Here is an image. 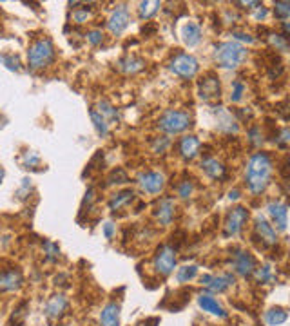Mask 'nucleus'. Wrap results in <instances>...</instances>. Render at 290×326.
Returning a JSON list of instances; mask_svg holds the SVG:
<instances>
[{
  "mask_svg": "<svg viewBox=\"0 0 290 326\" xmlns=\"http://www.w3.org/2000/svg\"><path fill=\"white\" fill-rule=\"evenodd\" d=\"M160 8H162V4L156 2V0H152V2H140V18L143 20L152 18L160 11Z\"/></svg>",
  "mask_w": 290,
  "mask_h": 326,
  "instance_id": "28",
  "label": "nucleus"
},
{
  "mask_svg": "<svg viewBox=\"0 0 290 326\" xmlns=\"http://www.w3.org/2000/svg\"><path fill=\"white\" fill-rule=\"evenodd\" d=\"M202 169L207 176H211L214 179H221L225 176V167H223V163L218 161L216 158H205L202 161Z\"/></svg>",
  "mask_w": 290,
  "mask_h": 326,
  "instance_id": "23",
  "label": "nucleus"
},
{
  "mask_svg": "<svg viewBox=\"0 0 290 326\" xmlns=\"http://www.w3.org/2000/svg\"><path fill=\"white\" fill-rule=\"evenodd\" d=\"M100 324L102 326H120V305L118 302H107L100 314Z\"/></svg>",
  "mask_w": 290,
  "mask_h": 326,
  "instance_id": "20",
  "label": "nucleus"
},
{
  "mask_svg": "<svg viewBox=\"0 0 290 326\" xmlns=\"http://www.w3.org/2000/svg\"><path fill=\"white\" fill-rule=\"evenodd\" d=\"M198 151H199V139L196 138V136L187 134V136H183V138L180 139V154H182L183 159L196 158Z\"/></svg>",
  "mask_w": 290,
  "mask_h": 326,
  "instance_id": "22",
  "label": "nucleus"
},
{
  "mask_svg": "<svg viewBox=\"0 0 290 326\" xmlns=\"http://www.w3.org/2000/svg\"><path fill=\"white\" fill-rule=\"evenodd\" d=\"M44 250H46V258H48V261H56L60 255V248L56 243L53 241H46L44 243Z\"/></svg>",
  "mask_w": 290,
  "mask_h": 326,
  "instance_id": "34",
  "label": "nucleus"
},
{
  "mask_svg": "<svg viewBox=\"0 0 290 326\" xmlns=\"http://www.w3.org/2000/svg\"><path fill=\"white\" fill-rule=\"evenodd\" d=\"M138 185L147 194H160L165 187V174L163 172L149 171L138 176Z\"/></svg>",
  "mask_w": 290,
  "mask_h": 326,
  "instance_id": "10",
  "label": "nucleus"
},
{
  "mask_svg": "<svg viewBox=\"0 0 290 326\" xmlns=\"http://www.w3.org/2000/svg\"><path fill=\"white\" fill-rule=\"evenodd\" d=\"M229 199H232V201H236V199H239V191H231L229 192Z\"/></svg>",
  "mask_w": 290,
  "mask_h": 326,
  "instance_id": "49",
  "label": "nucleus"
},
{
  "mask_svg": "<svg viewBox=\"0 0 290 326\" xmlns=\"http://www.w3.org/2000/svg\"><path fill=\"white\" fill-rule=\"evenodd\" d=\"M254 232L258 234V238L266 245H276L278 243V236H276V228L271 223L266 221L263 216H258L254 219Z\"/></svg>",
  "mask_w": 290,
  "mask_h": 326,
  "instance_id": "16",
  "label": "nucleus"
},
{
  "mask_svg": "<svg viewBox=\"0 0 290 326\" xmlns=\"http://www.w3.org/2000/svg\"><path fill=\"white\" fill-rule=\"evenodd\" d=\"M198 275V267L196 265H185V267L178 268V274H176V279L180 283H189Z\"/></svg>",
  "mask_w": 290,
  "mask_h": 326,
  "instance_id": "29",
  "label": "nucleus"
},
{
  "mask_svg": "<svg viewBox=\"0 0 290 326\" xmlns=\"http://www.w3.org/2000/svg\"><path fill=\"white\" fill-rule=\"evenodd\" d=\"M174 208H176V205H174V199L172 198L160 199V203L156 205L154 216L162 227H169L172 223V219H174Z\"/></svg>",
  "mask_w": 290,
  "mask_h": 326,
  "instance_id": "15",
  "label": "nucleus"
},
{
  "mask_svg": "<svg viewBox=\"0 0 290 326\" xmlns=\"http://www.w3.org/2000/svg\"><path fill=\"white\" fill-rule=\"evenodd\" d=\"M89 116H91V122H93V125H95V129H96V132H98V136H107V132H109V124H107V120L103 118L102 114H100L96 109H91L89 111Z\"/></svg>",
  "mask_w": 290,
  "mask_h": 326,
  "instance_id": "27",
  "label": "nucleus"
},
{
  "mask_svg": "<svg viewBox=\"0 0 290 326\" xmlns=\"http://www.w3.org/2000/svg\"><path fill=\"white\" fill-rule=\"evenodd\" d=\"M288 319V314L285 312V308L281 307H274L271 310L265 312V321L269 326H279Z\"/></svg>",
  "mask_w": 290,
  "mask_h": 326,
  "instance_id": "25",
  "label": "nucleus"
},
{
  "mask_svg": "<svg viewBox=\"0 0 290 326\" xmlns=\"http://www.w3.org/2000/svg\"><path fill=\"white\" fill-rule=\"evenodd\" d=\"M169 69L180 78H194L196 73L199 71V64L198 60L189 53H178L169 62Z\"/></svg>",
  "mask_w": 290,
  "mask_h": 326,
  "instance_id": "6",
  "label": "nucleus"
},
{
  "mask_svg": "<svg viewBox=\"0 0 290 326\" xmlns=\"http://www.w3.org/2000/svg\"><path fill=\"white\" fill-rule=\"evenodd\" d=\"M219 92H221V89H219V80L216 78L214 75H209L207 78H203L202 82H199V98L205 100V102L219 98Z\"/></svg>",
  "mask_w": 290,
  "mask_h": 326,
  "instance_id": "18",
  "label": "nucleus"
},
{
  "mask_svg": "<svg viewBox=\"0 0 290 326\" xmlns=\"http://www.w3.org/2000/svg\"><path fill=\"white\" fill-rule=\"evenodd\" d=\"M266 212L271 216L272 223L276 225V228L281 232L286 230V225H288V207L281 201H271L266 205Z\"/></svg>",
  "mask_w": 290,
  "mask_h": 326,
  "instance_id": "13",
  "label": "nucleus"
},
{
  "mask_svg": "<svg viewBox=\"0 0 290 326\" xmlns=\"http://www.w3.org/2000/svg\"><path fill=\"white\" fill-rule=\"evenodd\" d=\"M243 92H245V84L239 82V80H234V82H232V95H231V100L234 102V104L241 102Z\"/></svg>",
  "mask_w": 290,
  "mask_h": 326,
  "instance_id": "35",
  "label": "nucleus"
},
{
  "mask_svg": "<svg viewBox=\"0 0 290 326\" xmlns=\"http://www.w3.org/2000/svg\"><path fill=\"white\" fill-rule=\"evenodd\" d=\"M132 199H135V192H132L131 189H129V191H122L113 196V199L109 201V208H111V211H120L122 207L129 205Z\"/></svg>",
  "mask_w": 290,
  "mask_h": 326,
  "instance_id": "26",
  "label": "nucleus"
},
{
  "mask_svg": "<svg viewBox=\"0 0 290 326\" xmlns=\"http://www.w3.org/2000/svg\"><path fill=\"white\" fill-rule=\"evenodd\" d=\"M129 22H131V15H129V8L125 4L116 6V9L111 13L107 20V28L113 35L120 36L125 29H127Z\"/></svg>",
  "mask_w": 290,
  "mask_h": 326,
  "instance_id": "11",
  "label": "nucleus"
},
{
  "mask_svg": "<svg viewBox=\"0 0 290 326\" xmlns=\"http://www.w3.org/2000/svg\"><path fill=\"white\" fill-rule=\"evenodd\" d=\"M182 38L185 42V45H189V48L198 45L199 40H202V26L198 22H187L182 29Z\"/></svg>",
  "mask_w": 290,
  "mask_h": 326,
  "instance_id": "21",
  "label": "nucleus"
},
{
  "mask_svg": "<svg viewBox=\"0 0 290 326\" xmlns=\"http://www.w3.org/2000/svg\"><path fill=\"white\" fill-rule=\"evenodd\" d=\"M249 138H251V144L252 145H261L263 138H261V134H259V127H258V125H254V127L249 131Z\"/></svg>",
  "mask_w": 290,
  "mask_h": 326,
  "instance_id": "43",
  "label": "nucleus"
},
{
  "mask_svg": "<svg viewBox=\"0 0 290 326\" xmlns=\"http://www.w3.org/2000/svg\"><path fill=\"white\" fill-rule=\"evenodd\" d=\"M0 62L6 65V67L9 69V71H20V60L16 55H11V53H8V55H2L0 56Z\"/></svg>",
  "mask_w": 290,
  "mask_h": 326,
  "instance_id": "32",
  "label": "nucleus"
},
{
  "mask_svg": "<svg viewBox=\"0 0 290 326\" xmlns=\"http://www.w3.org/2000/svg\"><path fill=\"white\" fill-rule=\"evenodd\" d=\"M115 232H116V225L113 221H107L105 225H103V236H105L107 239H113Z\"/></svg>",
  "mask_w": 290,
  "mask_h": 326,
  "instance_id": "44",
  "label": "nucleus"
},
{
  "mask_svg": "<svg viewBox=\"0 0 290 326\" xmlns=\"http://www.w3.org/2000/svg\"><path fill=\"white\" fill-rule=\"evenodd\" d=\"M98 112L105 120H109V122H118V112H116V109L109 104L107 100H102L98 104Z\"/></svg>",
  "mask_w": 290,
  "mask_h": 326,
  "instance_id": "30",
  "label": "nucleus"
},
{
  "mask_svg": "<svg viewBox=\"0 0 290 326\" xmlns=\"http://www.w3.org/2000/svg\"><path fill=\"white\" fill-rule=\"evenodd\" d=\"M152 267H154L156 274L163 275V277L171 275L176 268V248L171 245H160L154 259H152Z\"/></svg>",
  "mask_w": 290,
  "mask_h": 326,
  "instance_id": "5",
  "label": "nucleus"
},
{
  "mask_svg": "<svg viewBox=\"0 0 290 326\" xmlns=\"http://www.w3.org/2000/svg\"><path fill=\"white\" fill-rule=\"evenodd\" d=\"M192 191H194V185H192V181H189V179H185V181H182L178 185V196L182 199H187L192 196Z\"/></svg>",
  "mask_w": 290,
  "mask_h": 326,
  "instance_id": "36",
  "label": "nucleus"
},
{
  "mask_svg": "<svg viewBox=\"0 0 290 326\" xmlns=\"http://www.w3.org/2000/svg\"><path fill=\"white\" fill-rule=\"evenodd\" d=\"M214 58L223 69H236L247 58V49L234 40L221 42L214 48Z\"/></svg>",
  "mask_w": 290,
  "mask_h": 326,
  "instance_id": "3",
  "label": "nucleus"
},
{
  "mask_svg": "<svg viewBox=\"0 0 290 326\" xmlns=\"http://www.w3.org/2000/svg\"><path fill=\"white\" fill-rule=\"evenodd\" d=\"M238 6H245V8H251V9H258L259 6V2H238Z\"/></svg>",
  "mask_w": 290,
  "mask_h": 326,
  "instance_id": "48",
  "label": "nucleus"
},
{
  "mask_svg": "<svg viewBox=\"0 0 290 326\" xmlns=\"http://www.w3.org/2000/svg\"><path fill=\"white\" fill-rule=\"evenodd\" d=\"M192 125V116L185 111L167 109L158 120V129L165 134H180Z\"/></svg>",
  "mask_w": 290,
  "mask_h": 326,
  "instance_id": "4",
  "label": "nucleus"
},
{
  "mask_svg": "<svg viewBox=\"0 0 290 326\" xmlns=\"http://www.w3.org/2000/svg\"><path fill=\"white\" fill-rule=\"evenodd\" d=\"M266 15H269V9L263 8V6H259V8L256 9V13H254V18L256 20H263V18H266Z\"/></svg>",
  "mask_w": 290,
  "mask_h": 326,
  "instance_id": "47",
  "label": "nucleus"
},
{
  "mask_svg": "<svg viewBox=\"0 0 290 326\" xmlns=\"http://www.w3.org/2000/svg\"><path fill=\"white\" fill-rule=\"evenodd\" d=\"M138 326H149V324H147V322H143V324H138Z\"/></svg>",
  "mask_w": 290,
  "mask_h": 326,
  "instance_id": "52",
  "label": "nucleus"
},
{
  "mask_svg": "<svg viewBox=\"0 0 290 326\" xmlns=\"http://www.w3.org/2000/svg\"><path fill=\"white\" fill-rule=\"evenodd\" d=\"M198 307L202 308L203 312L216 315V317H221V319H227V317H229V314H227V312L223 310V307L218 302V299H216L214 295H211V294H202V295H198Z\"/></svg>",
  "mask_w": 290,
  "mask_h": 326,
  "instance_id": "17",
  "label": "nucleus"
},
{
  "mask_svg": "<svg viewBox=\"0 0 290 326\" xmlns=\"http://www.w3.org/2000/svg\"><path fill=\"white\" fill-rule=\"evenodd\" d=\"M38 161H40L38 154H35V152H26V156H24V163H26V165H36Z\"/></svg>",
  "mask_w": 290,
  "mask_h": 326,
  "instance_id": "45",
  "label": "nucleus"
},
{
  "mask_svg": "<svg viewBox=\"0 0 290 326\" xmlns=\"http://www.w3.org/2000/svg\"><path fill=\"white\" fill-rule=\"evenodd\" d=\"M274 15L278 16L279 20H288L290 18V2H285V0H279L274 4Z\"/></svg>",
  "mask_w": 290,
  "mask_h": 326,
  "instance_id": "31",
  "label": "nucleus"
},
{
  "mask_svg": "<svg viewBox=\"0 0 290 326\" xmlns=\"http://www.w3.org/2000/svg\"><path fill=\"white\" fill-rule=\"evenodd\" d=\"M212 112L216 114V127H218V131L229 132V134L238 132V122L232 118V114L225 107H221V105L212 107Z\"/></svg>",
  "mask_w": 290,
  "mask_h": 326,
  "instance_id": "14",
  "label": "nucleus"
},
{
  "mask_svg": "<svg viewBox=\"0 0 290 326\" xmlns=\"http://www.w3.org/2000/svg\"><path fill=\"white\" fill-rule=\"evenodd\" d=\"M271 176H272V159L269 158V154L256 152L254 156H251L245 171V179L247 185H249V191L252 194H261L269 187Z\"/></svg>",
  "mask_w": 290,
  "mask_h": 326,
  "instance_id": "1",
  "label": "nucleus"
},
{
  "mask_svg": "<svg viewBox=\"0 0 290 326\" xmlns=\"http://www.w3.org/2000/svg\"><path fill=\"white\" fill-rule=\"evenodd\" d=\"M199 283L207 290H211L212 294H221L227 288L234 287L236 277L232 274H221V275H214V274H205L199 277Z\"/></svg>",
  "mask_w": 290,
  "mask_h": 326,
  "instance_id": "9",
  "label": "nucleus"
},
{
  "mask_svg": "<svg viewBox=\"0 0 290 326\" xmlns=\"http://www.w3.org/2000/svg\"><path fill=\"white\" fill-rule=\"evenodd\" d=\"M283 31L286 36H290V22H283Z\"/></svg>",
  "mask_w": 290,
  "mask_h": 326,
  "instance_id": "50",
  "label": "nucleus"
},
{
  "mask_svg": "<svg viewBox=\"0 0 290 326\" xmlns=\"http://www.w3.org/2000/svg\"><path fill=\"white\" fill-rule=\"evenodd\" d=\"M232 38H234V42H245V44H254L256 40L252 38L249 33H241V31H232Z\"/></svg>",
  "mask_w": 290,
  "mask_h": 326,
  "instance_id": "41",
  "label": "nucleus"
},
{
  "mask_svg": "<svg viewBox=\"0 0 290 326\" xmlns=\"http://www.w3.org/2000/svg\"><path fill=\"white\" fill-rule=\"evenodd\" d=\"M278 142L279 144H290V127H285L281 132H279Z\"/></svg>",
  "mask_w": 290,
  "mask_h": 326,
  "instance_id": "46",
  "label": "nucleus"
},
{
  "mask_svg": "<svg viewBox=\"0 0 290 326\" xmlns=\"http://www.w3.org/2000/svg\"><path fill=\"white\" fill-rule=\"evenodd\" d=\"M24 285V275L18 268H8L0 272V292H16Z\"/></svg>",
  "mask_w": 290,
  "mask_h": 326,
  "instance_id": "12",
  "label": "nucleus"
},
{
  "mask_svg": "<svg viewBox=\"0 0 290 326\" xmlns=\"http://www.w3.org/2000/svg\"><path fill=\"white\" fill-rule=\"evenodd\" d=\"M127 181H129V176L123 169H116V171H113L111 176H109V185H122V183H127Z\"/></svg>",
  "mask_w": 290,
  "mask_h": 326,
  "instance_id": "33",
  "label": "nucleus"
},
{
  "mask_svg": "<svg viewBox=\"0 0 290 326\" xmlns=\"http://www.w3.org/2000/svg\"><path fill=\"white\" fill-rule=\"evenodd\" d=\"M232 268L236 270V274L249 277L256 272V259L251 252L241 250V248H234L232 250Z\"/></svg>",
  "mask_w": 290,
  "mask_h": 326,
  "instance_id": "8",
  "label": "nucleus"
},
{
  "mask_svg": "<svg viewBox=\"0 0 290 326\" xmlns=\"http://www.w3.org/2000/svg\"><path fill=\"white\" fill-rule=\"evenodd\" d=\"M89 15H91V13L87 11V8L85 9H75V11H73V18H75L76 24H84L85 20L89 18Z\"/></svg>",
  "mask_w": 290,
  "mask_h": 326,
  "instance_id": "42",
  "label": "nucleus"
},
{
  "mask_svg": "<svg viewBox=\"0 0 290 326\" xmlns=\"http://www.w3.org/2000/svg\"><path fill=\"white\" fill-rule=\"evenodd\" d=\"M118 65H120V71L127 73V75H135V73L142 71L145 62H143L142 58H138V56H125V58L120 60Z\"/></svg>",
  "mask_w": 290,
  "mask_h": 326,
  "instance_id": "24",
  "label": "nucleus"
},
{
  "mask_svg": "<svg viewBox=\"0 0 290 326\" xmlns=\"http://www.w3.org/2000/svg\"><path fill=\"white\" fill-rule=\"evenodd\" d=\"M2 179H4V169H0V183H2Z\"/></svg>",
  "mask_w": 290,
  "mask_h": 326,
  "instance_id": "51",
  "label": "nucleus"
},
{
  "mask_svg": "<svg viewBox=\"0 0 290 326\" xmlns=\"http://www.w3.org/2000/svg\"><path fill=\"white\" fill-rule=\"evenodd\" d=\"M256 279H258V283H269L272 279V274H271V267L269 265H265V267L261 268H256Z\"/></svg>",
  "mask_w": 290,
  "mask_h": 326,
  "instance_id": "37",
  "label": "nucleus"
},
{
  "mask_svg": "<svg viewBox=\"0 0 290 326\" xmlns=\"http://www.w3.org/2000/svg\"><path fill=\"white\" fill-rule=\"evenodd\" d=\"M247 219H249V211L245 207H234L227 214L225 225H223V236L225 238H234L245 227Z\"/></svg>",
  "mask_w": 290,
  "mask_h": 326,
  "instance_id": "7",
  "label": "nucleus"
},
{
  "mask_svg": "<svg viewBox=\"0 0 290 326\" xmlns=\"http://www.w3.org/2000/svg\"><path fill=\"white\" fill-rule=\"evenodd\" d=\"M169 145H171V142H169V138H165V136H162V138H156L154 142H152V151L158 152V154H162V152L167 151Z\"/></svg>",
  "mask_w": 290,
  "mask_h": 326,
  "instance_id": "38",
  "label": "nucleus"
},
{
  "mask_svg": "<svg viewBox=\"0 0 290 326\" xmlns=\"http://www.w3.org/2000/svg\"><path fill=\"white\" fill-rule=\"evenodd\" d=\"M55 60V45L49 38H38L29 45L28 65L31 71H40L48 67Z\"/></svg>",
  "mask_w": 290,
  "mask_h": 326,
  "instance_id": "2",
  "label": "nucleus"
},
{
  "mask_svg": "<svg viewBox=\"0 0 290 326\" xmlns=\"http://www.w3.org/2000/svg\"><path fill=\"white\" fill-rule=\"evenodd\" d=\"M87 40H89V44L93 45H98L103 42V33L100 31V29H93V31H87Z\"/></svg>",
  "mask_w": 290,
  "mask_h": 326,
  "instance_id": "40",
  "label": "nucleus"
},
{
  "mask_svg": "<svg viewBox=\"0 0 290 326\" xmlns=\"http://www.w3.org/2000/svg\"><path fill=\"white\" fill-rule=\"evenodd\" d=\"M286 36L283 35H271V42L278 51H286L288 49V44H286Z\"/></svg>",
  "mask_w": 290,
  "mask_h": 326,
  "instance_id": "39",
  "label": "nucleus"
},
{
  "mask_svg": "<svg viewBox=\"0 0 290 326\" xmlns=\"http://www.w3.org/2000/svg\"><path fill=\"white\" fill-rule=\"evenodd\" d=\"M65 308H68V299H65V295L56 294L48 301L44 312H46V315H48L49 319H60L62 315H64Z\"/></svg>",
  "mask_w": 290,
  "mask_h": 326,
  "instance_id": "19",
  "label": "nucleus"
}]
</instances>
